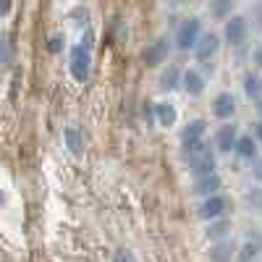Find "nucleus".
I'll return each mask as SVG.
<instances>
[{
	"label": "nucleus",
	"mask_w": 262,
	"mask_h": 262,
	"mask_svg": "<svg viewBox=\"0 0 262 262\" xmlns=\"http://www.w3.org/2000/svg\"><path fill=\"white\" fill-rule=\"evenodd\" d=\"M69 71L74 81L84 84L92 74V32H86L76 45L69 50Z\"/></svg>",
	"instance_id": "1"
},
{
	"label": "nucleus",
	"mask_w": 262,
	"mask_h": 262,
	"mask_svg": "<svg viewBox=\"0 0 262 262\" xmlns=\"http://www.w3.org/2000/svg\"><path fill=\"white\" fill-rule=\"evenodd\" d=\"M202 18L200 16H186L181 24L176 27V34H173V48H176L179 53H189L194 50L196 39L202 37Z\"/></svg>",
	"instance_id": "2"
},
{
	"label": "nucleus",
	"mask_w": 262,
	"mask_h": 262,
	"mask_svg": "<svg viewBox=\"0 0 262 262\" xmlns=\"http://www.w3.org/2000/svg\"><path fill=\"white\" fill-rule=\"evenodd\" d=\"M249 18L247 16H242V13H233V16H228L226 21H223V34H221V39L226 42L228 48H242L244 42L249 39Z\"/></svg>",
	"instance_id": "3"
},
{
	"label": "nucleus",
	"mask_w": 262,
	"mask_h": 262,
	"mask_svg": "<svg viewBox=\"0 0 262 262\" xmlns=\"http://www.w3.org/2000/svg\"><path fill=\"white\" fill-rule=\"evenodd\" d=\"M228 207H231V202H228V196L226 194H210V196H202L200 200V205H196V215H200V221H215V217H226L228 215Z\"/></svg>",
	"instance_id": "4"
},
{
	"label": "nucleus",
	"mask_w": 262,
	"mask_h": 262,
	"mask_svg": "<svg viewBox=\"0 0 262 262\" xmlns=\"http://www.w3.org/2000/svg\"><path fill=\"white\" fill-rule=\"evenodd\" d=\"M238 134H242V126H238L236 121H223L221 126H217L215 137H212V149L217 152V155H231Z\"/></svg>",
	"instance_id": "5"
},
{
	"label": "nucleus",
	"mask_w": 262,
	"mask_h": 262,
	"mask_svg": "<svg viewBox=\"0 0 262 262\" xmlns=\"http://www.w3.org/2000/svg\"><path fill=\"white\" fill-rule=\"evenodd\" d=\"M170 45H173V39L165 37V34H160V37H155L152 42H147V48H144V53H142L144 66L155 69V66L165 63V58H168V53H170Z\"/></svg>",
	"instance_id": "6"
},
{
	"label": "nucleus",
	"mask_w": 262,
	"mask_h": 262,
	"mask_svg": "<svg viewBox=\"0 0 262 262\" xmlns=\"http://www.w3.org/2000/svg\"><path fill=\"white\" fill-rule=\"evenodd\" d=\"M221 45H223V39L221 34H215V32H202V37L196 39V45H194V58L200 60V63H210L215 60V55L221 53Z\"/></svg>",
	"instance_id": "7"
},
{
	"label": "nucleus",
	"mask_w": 262,
	"mask_h": 262,
	"mask_svg": "<svg viewBox=\"0 0 262 262\" xmlns=\"http://www.w3.org/2000/svg\"><path fill=\"white\" fill-rule=\"evenodd\" d=\"M210 111H212V116H215L217 121H233V116H236V111H238V100H236L233 92L223 90V92H217V95L212 97Z\"/></svg>",
	"instance_id": "8"
},
{
	"label": "nucleus",
	"mask_w": 262,
	"mask_h": 262,
	"mask_svg": "<svg viewBox=\"0 0 262 262\" xmlns=\"http://www.w3.org/2000/svg\"><path fill=\"white\" fill-rule=\"evenodd\" d=\"M262 257V233L259 231H247L242 244L236 249V262H257Z\"/></svg>",
	"instance_id": "9"
},
{
	"label": "nucleus",
	"mask_w": 262,
	"mask_h": 262,
	"mask_svg": "<svg viewBox=\"0 0 262 262\" xmlns=\"http://www.w3.org/2000/svg\"><path fill=\"white\" fill-rule=\"evenodd\" d=\"M186 170L191 179H200V176H207V173H215L217 170V158H215V149H205L200 155H194L191 160H186Z\"/></svg>",
	"instance_id": "10"
},
{
	"label": "nucleus",
	"mask_w": 262,
	"mask_h": 262,
	"mask_svg": "<svg viewBox=\"0 0 262 262\" xmlns=\"http://www.w3.org/2000/svg\"><path fill=\"white\" fill-rule=\"evenodd\" d=\"M179 90H181L186 97H202L205 90H207V79L202 76L200 69H184V71H181Z\"/></svg>",
	"instance_id": "11"
},
{
	"label": "nucleus",
	"mask_w": 262,
	"mask_h": 262,
	"mask_svg": "<svg viewBox=\"0 0 262 262\" xmlns=\"http://www.w3.org/2000/svg\"><path fill=\"white\" fill-rule=\"evenodd\" d=\"M236 249H238V244L233 242L231 236L217 238V242H210V247H207V262H233L236 259Z\"/></svg>",
	"instance_id": "12"
},
{
	"label": "nucleus",
	"mask_w": 262,
	"mask_h": 262,
	"mask_svg": "<svg viewBox=\"0 0 262 262\" xmlns=\"http://www.w3.org/2000/svg\"><path fill=\"white\" fill-rule=\"evenodd\" d=\"M152 116H155V123L160 128H170L179 123V107L170 100H160V102H152Z\"/></svg>",
	"instance_id": "13"
},
{
	"label": "nucleus",
	"mask_w": 262,
	"mask_h": 262,
	"mask_svg": "<svg viewBox=\"0 0 262 262\" xmlns=\"http://www.w3.org/2000/svg\"><path fill=\"white\" fill-rule=\"evenodd\" d=\"M223 189V179L221 173H207V176H200V179H191V194H196L202 200V196H210V194H217Z\"/></svg>",
	"instance_id": "14"
},
{
	"label": "nucleus",
	"mask_w": 262,
	"mask_h": 262,
	"mask_svg": "<svg viewBox=\"0 0 262 262\" xmlns=\"http://www.w3.org/2000/svg\"><path fill=\"white\" fill-rule=\"evenodd\" d=\"M179 84H181V69L176 63H168L158 76V90L163 95H170L173 90H179Z\"/></svg>",
	"instance_id": "15"
},
{
	"label": "nucleus",
	"mask_w": 262,
	"mask_h": 262,
	"mask_svg": "<svg viewBox=\"0 0 262 262\" xmlns=\"http://www.w3.org/2000/svg\"><path fill=\"white\" fill-rule=\"evenodd\" d=\"M231 231H233V223H231L228 215L226 217H215V221H207V226H205V238L207 242H217V238L231 236Z\"/></svg>",
	"instance_id": "16"
},
{
	"label": "nucleus",
	"mask_w": 262,
	"mask_h": 262,
	"mask_svg": "<svg viewBox=\"0 0 262 262\" xmlns=\"http://www.w3.org/2000/svg\"><path fill=\"white\" fill-rule=\"evenodd\" d=\"M233 155L236 158H242V160H252L259 155V144L252 134H238L236 139V147H233Z\"/></svg>",
	"instance_id": "17"
},
{
	"label": "nucleus",
	"mask_w": 262,
	"mask_h": 262,
	"mask_svg": "<svg viewBox=\"0 0 262 262\" xmlns=\"http://www.w3.org/2000/svg\"><path fill=\"white\" fill-rule=\"evenodd\" d=\"M207 121L205 118H191V121H186V126L181 128V142H196V139H205L207 137Z\"/></svg>",
	"instance_id": "18"
},
{
	"label": "nucleus",
	"mask_w": 262,
	"mask_h": 262,
	"mask_svg": "<svg viewBox=\"0 0 262 262\" xmlns=\"http://www.w3.org/2000/svg\"><path fill=\"white\" fill-rule=\"evenodd\" d=\"M242 90H244V97L257 102L262 97V74L259 71H247L244 79H242Z\"/></svg>",
	"instance_id": "19"
},
{
	"label": "nucleus",
	"mask_w": 262,
	"mask_h": 262,
	"mask_svg": "<svg viewBox=\"0 0 262 262\" xmlns=\"http://www.w3.org/2000/svg\"><path fill=\"white\" fill-rule=\"evenodd\" d=\"M236 6H238V0H207V13L215 21H226L228 16L236 13Z\"/></svg>",
	"instance_id": "20"
},
{
	"label": "nucleus",
	"mask_w": 262,
	"mask_h": 262,
	"mask_svg": "<svg viewBox=\"0 0 262 262\" xmlns=\"http://www.w3.org/2000/svg\"><path fill=\"white\" fill-rule=\"evenodd\" d=\"M63 147L69 149L74 158H79L84 152V137H81V131L76 126H66L63 128Z\"/></svg>",
	"instance_id": "21"
},
{
	"label": "nucleus",
	"mask_w": 262,
	"mask_h": 262,
	"mask_svg": "<svg viewBox=\"0 0 262 262\" xmlns=\"http://www.w3.org/2000/svg\"><path fill=\"white\" fill-rule=\"evenodd\" d=\"M244 207L249 212H262V186H252L244 191Z\"/></svg>",
	"instance_id": "22"
},
{
	"label": "nucleus",
	"mask_w": 262,
	"mask_h": 262,
	"mask_svg": "<svg viewBox=\"0 0 262 262\" xmlns=\"http://www.w3.org/2000/svg\"><path fill=\"white\" fill-rule=\"evenodd\" d=\"M205 149H210V144H207L205 139H196V142H181V158H184V163H186V160H191L194 155H200V152H205Z\"/></svg>",
	"instance_id": "23"
},
{
	"label": "nucleus",
	"mask_w": 262,
	"mask_h": 262,
	"mask_svg": "<svg viewBox=\"0 0 262 262\" xmlns=\"http://www.w3.org/2000/svg\"><path fill=\"white\" fill-rule=\"evenodd\" d=\"M11 58H13L11 37H8V32H0V66H8Z\"/></svg>",
	"instance_id": "24"
},
{
	"label": "nucleus",
	"mask_w": 262,
	"mask_h": 262,
	"mask_svg": "<svg viewBox=\"0 0 262 262\" xmlns=\"http://www.w3.org/2000/svg\"><path fill=\"white\" fill-rule=\"evenodd\" d=\"M249 176H252V181H254V184H259V186H262V152H259L257 158H252V160H249Z\"/></svg>",
	"instance_id": "25"
},
{
	"label": "nucleus",
	"mask_w": 262,
	"mask_h": 262,
	"mask_svg": "<svg viewBox=\"0 0 262 262\" xmlns=\"http://www.w3.org/2000/svg\"><path fill=\"white\" fill-rule=\"evenodd\" d=\"M113 262H137V257H134V252H131V249L121 247V249L113 252Z\"/></svg>",
	"instance_id": "26"
},
{
	"label": "nucleus",
	"mask_w": 262,
	"mask_h": 262,
	"mask_svg": "<svg viewBox=\"0 0 262 262\" xmlns=\"http://www.w3.org/2000/svg\"><path fill=\"white\" fill-rule=\"evenodd\" d=\"M252 27L254 29H262V0L252 6Z\"/></svg>",
	"instance_id": "27"
},
{
	"label": "nucleus",
	"mask_w": 262,
	"mask_h": 262,
	"mask_svg": "<svg viewBox=\"0 0 262 262\" xmlns=\"http://www.w3.org/2000/svg\"><path fill=\"white\" fill-rule=\"evenodd\" d=\"M48 50H50V53H60V50H63V37H60V34H53V37H50Z\"/></svg>",
	"instance_id": "28"
},
{
	"label": "nucleus",
	"mask_w": 262,
	"mask_h": 262,
	"mask_svg": "<svg viewBox=\"0 0 262 262\" xmlns=\"http://www.w3.org/2000/svg\"><path fill=\"white\" fill-rule=\"evenodd\" d=\"M252 60H254V66H257V71H262V42L254 48V53H252Z\"/></svg>",
	"instance_id": "29"
},
{
	"label": "nucleus",
	"mask_w": 262,
	"mask_h": 262,
	"mask_svg": "<svg viewBox=\"0 0 262 262\" xmlns=\"http://www.w3.org/2000/svg\"><path fill=\"white\" fill-rule=\"evenodd\" d=\"M252 137L257 139V144H259V149H262V121H257V123L252 126Z\"/></svg>",
	"instance_id": "30"
},
{
	"label": "nucleus",
	"mask_w": 262,
	"mask_h": 262,
	"mask_svg": "<svg viewBox=\"0 0 262 262\" xmlns=\"http://www.w3.org/2000/svg\"><path fill=\"white\" fill-rule=\"evenodd\" d=\"M11 11V0H0V16H6Z\"/></svg>",
	"instance_id": "31"
},
{
	"label": "nucleus",
	"mask_w": 262,
	"mask_h": 262,
	"mask_svg": "<svg viewBox=\"0 0 262 262\" xmlns=\"http://www.w3.org/2000/svg\"><path fill=\"white\" fill-rule=\"evenodd\" d=\"M254 107H257V116H259V121H262V97L254 102Z\"/></svg>",
	"instance_id": "32"
},
{
	"label": "nucleus",
	"mask_w": 262,
	"mask_h": 262,
	"mask_svg": "<svg viewBox=\"0 0 262 262\" xmlns=\"http://www.w3.org/2000/svg\"><path fill=\"white\" fill-rule=\"evenodd\" d=\"M0 205H3V194H0Z\"/></svg>",
	"instance_id": "33"
}]
</instances>
